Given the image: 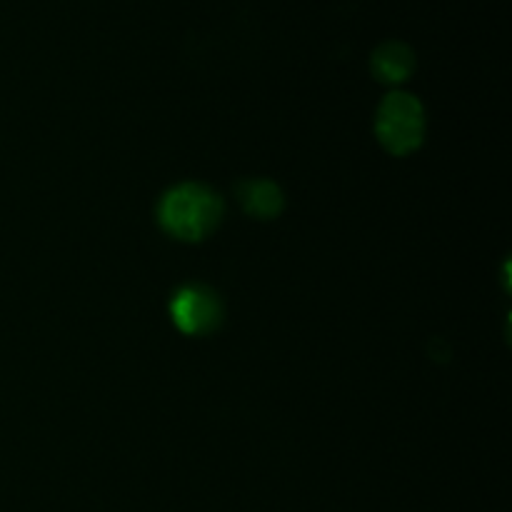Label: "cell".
Segmentation results:
<instances>
[{"label": "cell", "instance_id": "6da1fadb", "mask_svg": "<svg viewBox=\"0 0 512 512\" xmlns=\"http://www.w3.org/2000/svg\"><path fill=\"white\" fill-rule=\"evenodd\" d=\"M160 228L183 243H200L223 220V200L200 183H180L160 198Z\"/></svg>", "mask_w": 512, "mask_h": 512}, {"label": "cell", "instance_id": "7a4b0ae2", "mask_svg": "<svg viewBox=\"0 0 512 512\" xmlns=\"http://www.w3.org/2000/svg\"><path fill=\"white\" fill-rule=\"evenodd\" d=\"M375 135L390 155H410L425 140V108L413 93L393 90L375 115Z\"/></svg>", "mask_w": 512, "mask_h": 512}, {"label": "cell", "instance_id": "3957f363", "mask_svg": "<svg viewBox=\"0 0 512 512\" xmlns=\"http://www.w3.org/2000/svg\"><path fill=\"white\" fill-rule=\"evenodd\" d=\"M225 318L223 300L205 285H185L170 300V320L175 328L190 338L215 333Z\"/></svg>", "mask_w": 512, "mask_h": 512}, {"label": "cell", "instance_id": "277c9868", "mask_svg": "<svg viewBox=\"0 0 512 512\" xmlns=\"http://www.w3.org/2000/svg\"><path fill=\"white\" fill-rule=\"evenodd\" d=\"M235 193H238V203L243 205V210L250 215V218L273 220L278 218L285 208L283 190L268 178L240 180Z\"/></svg>", "mask_w": 512, "mask_h": 512}, {"label": "cell", "instance_id": "5b68a950", "mask_svg": "<svg viewBox=\"0 0 512 512\" xmlns=\"http://www.w3.org/2000/svg\"><path fill=\"white\" fill-rule=\"evenodd\" d=\"M370 68H373L375 78H378L380 83L398 85L413 75L415 53L410 50V45L400 43V40H388V43L375 48Z\"/></svg>", "mask_w": 512, "mask_h": 512}]
</instances>
